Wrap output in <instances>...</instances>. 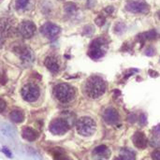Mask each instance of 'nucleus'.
Returning a JSON list of instances; mask_svg holds the SVG:
<instances>
[{
    "label": "nucleus",
    "instance_id": "obj_11",
    "mask_svg": "<svg viewBox=\"0 0 160 160\" xmlns=\"http://www.w3.org/2000/svg\"><path fill=\"white\" fill-rule=\"evenodd\" d=\"M14 52H16L20 55L21 59H22L23 62H25V63H30V62L33 61L34 56H33L32 52H31L29 49H27L26 47H24V46H17V47L14 49Z\"/></svg>",
    "mask_w": 160,
    "mask_h": 160
},
{
    "label": "nucleus",
    "instance_id": "obj_20",
    "mask_svg": "<svg viewBox=\"0 0 160 160\" xmlns=\"http://www.w3.org/2000/svg\"><path fill=\"white\" fill-rule=\"evenodd\" d=\"M30 1L31 0H16V3H15L16 8L17 9H23V8H25L29 5Z\"/></svg>",
    "mask_w": 160,
    "mask_h": 160
},
{
    "label": "nucleus",
    "instance_id": "obj_28",
    "mask_svg": "<svg viewBox=\"0 0 160 160\" xmlns=\"http://www.w3.org/2000/svg\"><path fill=\"white\" fill-rule=\"evenodd\" d=\"M145 53H146V55H149V56L154 55V54H155V49H154L153 47H149V48L146 49Z\"/></svg>",
    "mask_w": 160,
    "mask_h": 160
},
{
    "label": "nucleus",
    "instance_id": "obj_33",
    "mask_svg": "<svg viewBox=\"0 0 160 160\" xmlns=\"http://www.w3.org/2000/svg\"><path fill=\"white\" fill-rule=\"evenodd\" d=\"M158 18L160 19V11H158Z\"/></svg>",
    "mask_w": 160,
    "mask_h": 160
},
{
    "label": "nucleus",
    "instance_id": "obj_31",
    "mask_svg": "<svg viewBox=\"0 0 160 160\" xmlns=\"http://www.w3.org/2000/svg\"><path fill=\"white\" fill-rule=\"evenodd\" d=\"M113 10H114V8H113L112 6H110V7L106 8V9H105V11H106L107 13H109V14H112V13L113 12Z\"/></svg>",
    "mask_w": 160,
    "mask_h": 160
},
{
    "label": "nucleus",
    "instance_id": "obj_21",
    "mask_svg": "<svg viewBox=\"0 0 160 160\" xmlns=\"http://www.w3.org/2000/svg\"><path fill=\"white\" fill-rule=\"evenodd\" d=\"M76 9H77V6L74 3L69 2V3L66 4V6H65V10L68 13H73Z\"/></svg>",
    "mask_w": 160,
    "mask_h": 160
},
{
    "label": "nucleus",
    "instance_id": "obj_29",
    "mask_svg": "<svg viewBox=\"0 0 160 160\" xmlns=\"http://www.w3.org/2000/svg\"><path fill=\"white\" fill-rule=\"evenodd\" d=\"M152 158L154 160H160V151H155L152 154Z\"/></svg>",
    "mask_w": 160,
    "mask_h": 160
},
{
    "label": "nucleus",
    "instance_id": "obj_22",
    "mask_svg": "<svg viewBox=\"0 0 160 160\" xmlns=\"http://www.w3.org/2000/svg\"><path fill=\"white\" fill-rule=\"evenodd\" d=\"M53 157H54V160H72L68 157H67L64 153H60V152L53 153Z\"/></svg>",
    "mask_w": 160,
    "mask_h": 160
},
{
    "label": "nucleus",
    "instance_id": "obj_18",
    "mask_svg": "<svg viewBox=\"0 0 160 160\" xmlns=\"http://www.w3.org/2000/svg\"><path fill=\"white\" fill-rule=\"evenodd\" d=\"M119 157L123 160H135V155L133 154V152H131L128 149L123 150Z\"/></svg>",
    "mask_w": 160,
    "mask_h": 160
},
{
    "label": "nucleus",
    "instance_id": "obj_13",
    "mask_svg": "<svg viewBox=\"0 0 160 160\" xmlns=\"http://www.w3.org/2000/svg\"><path fill=\"white\" fill-rule=\"evenodd\" d=\"M11 30H12V27L8 19L0 20V38L1 39H5L7 37H8Z\"/></svg>",
    "mask_w": 160,
    "mask_h": 160
},
{
    "label": "nucleus",
    "instance_id": "obj_16",
    "mask_svg": "<svg viewBox=\"0 0 160 160\" xmlns=\"http://www.w3.org/2000/svg\"><path fill=\"white\" fill-rule=\"evenodd\" d=\"M9 118L12 122L20 124L24 120V113L20 109H15L9 113Z\"/></svg>",
    "mask_w": 160,
    "mask_h": 160
},
{
    "label": "nucleus",
    "instance_id": "obj_6",
    "mask_svg": "<svg viewBox=\"0 0 160 160\" xmlns=\"http://www.w3.org/2000/svg\"><path fill=\"white\" fill-rule=\"evenodd\" d=\"M126 9L133 13H146L149 11V6L143 0H129L126 5Z\"/></svg>",
    "mask_w": 160,
    "mask_h": 160
},
{
    "label": "nucleus",
    "instance_id": "obj_25",
    "mask_svg": "<svg viewBox=\"0 0 160 160\" xmlns=\"http://www.w3.org/2000/svg\"><path fill=\"white\" fill-rule=\"evenodd\" d=\"M6 82H7V75H6V73L3 71V72L0 73V83L4 85Z\"/></svg>",
    "mask_w": 160,
    "mask_h": 160
},
{
    "label": "nucleus",
    "instance_id": "obj_27",
    "mask_svg": "<svg viewBox=\"0 0 160 160\" xmlns=\"http://www.w3.org/2000/svg\"><path fill=\"white\" fill-rule=\"evenodd\" d=\"M6 107H7V103H6V101H5L4 99L0 98V113H1V112H3L5 111Z\"/></svg>",
    "mask_w": 160,
    "mask_h": 160
},
{
    "label": "nucleus",
    "instance_id": "obj_30",
    "mask_svg": "<svg viewBox=\"0 0 160 160\" xmlns=\"http://www.w3.org/2000/svg\"><path fill=\"white\" fill-rule=\"evenodd\" d=\"M1 151L7 156V157H8V158H12V154H11V152L8 150V149H7V148H3V149H1Z\"/></svg>",
    "mask_w": 160,
    "mask_h": 160
},
{
    "label": "nucleus",
    "instance_id": "obj_34",
    "mask_svg": "<svg viewBox=\"0 0 160 160\" xmlns=\"http://www.w3.org/2000/svg\"><path fill=\"white\" fill-rule=\"evenodd\" d=\"M0 150H1V149H0Z\"/></svg>",
    "mask_w": 160,
    "mask_h": 160
},
{
    "label": "nucleus",
    "instance_id": "obj_24",
    "mask_svg": "<svg viewBox=\"0 0 160 160\" xmlns=\"http://www.w3.org/2000/svg\"><path fill=\"white\" fill-rule=\"evenodd\" d=\"M105 21H106L105 17L102 16V15H99V16L96 19V23H97L98 26H102V25L105 23Z\"/></svg>",
    "mask_w": 160,
    "mask_h": 160
},
{
    "label": "nucleus",
    "instance_id": "obj_7",
    "mask_svg": "<svg viewBox=\"0 0 160 160\" xmlns=\"http://www.w3.org/2000/svg\"><path fill=\"white\" fill-rule=\"evenodd\" d=\"M105 41L103 38H97L95 39L91 45H90V48H89V56L94 58V59H98L100 57H102L105 53V52L101 49V47L104 45Z\"/></svg>",
    "mask_w": 160,
    "mask_h": 160
},
{
    "label": "nucleus",
    "instance_id": "obj_8",
    "mask_svg": "<svg viewBox=\"0 0 160 160\" xmlns=\"http://www.w3.org/2000/svg\"><path fill=\"white\" fill-rule=\"evenodd\" d=\"M18 31H19V34L22 38H29L34 36L36 32V25L30 21H24L20 24Z\"/></svg>",
    "mask_w": 160,
    "mask_h": 160
},
{
    "label": "nucleus",
    "instance_id": "obj_32",
    "mask_svg": "<svg viewBox=\"0 0 160 160\" xmlns=\"http://www.w3.org/2000/svg\"><path fill=\"white\" fill-rule=\"evenodd\" d=\"M114 160H123V159H122V158H121L119 157V158H115V159H114Z\"/></svg>",
    "mask_w": 160,
    "mask_h": 160
},
{
    "label": "nucleus",
    "instance_id": "obj_5",
    "mask_svg": "<svg viewBox=\"0 0 160 160\" xmlns=\"http://www.w3.org/2000/svg\"><path fill=\"white\" fill-rule=\"evenodd\" d=\"M69 124L63 118H55L50 124V131L54 135H64L69 130Z\"/></svg>",
    "mask_w": 160,
    "mask_h": 160
},
{
    "label": "nucleus",
    "instance_id": "obj_14",
    "mask_svg": "<svg viewBox=\"0 0 160 160\" xmlns=\"http://www.w3.org/2000/svg\"><path fill=\"white\" fill-rule=\"evenodd\" d=\"M22 137L28 142H34L38 139V131H36L32 128L24 127L22 129Z\"/></svg>",
    "mask_w": 160,
    "mask_h": 160
},
{
    "label": "nucleus",
    "instance_id": "obj_2",
    "mask_svg": "<svg viewBox=\"0 0 160 160\" xmlns=\"http://www.w3.org/2000/svg\"><path fill=\"white\" fill-rule=\"evenodd\" d=\"M54 96L56 99L61 103H68L72 101L75 98L76 90L69 84L67 83H60L54 87Z\"/></svg>",
    "mask_w": 160,
    "mask_h": 160
},
{
    "label": "nucleus",
    "instance_id": "obj_26",
    "mask_svg": "<svg viewBox=\"0 0 160 160\" xmlns=\"http://www.w3.org/2000/svg\"><path fill=\"white\" fill-rule=\"evenodd\" d=\"M83 32H84V34H86V35H91V34L94 32V29H93V27H92L91 25H88V26H85V27H84Z\"/></svg>",
    "mask_w": 160,
    "mask_h": 160
},
{
    "label": "nucleus",
    "instance_id": "obj_15",
    "mask_svg": "<svg viewBox=\"0 0 160 160\" xmlns=\"http://www.w3.org/2000/svg\"><path fill=\"white\" fill-rule=\"evenodd\" d=\"M133 143L141 149H143L147 145V139L142 132H136L133 136Z\"/></svg>",
    "mask_w": 160,
    "mask_h": 160
},
{
    "label": "nucleus",
    "instance_id": "obj_9",
    "mask_svg": "<svg viewBox=\"0 0 160 160\" xmlns=\"http://www.w3.org/2000/svg\"><path fill=\"white\" fill-rule=\"evenodd\" d=\"M40 32L48 38L52 39L54 38H56L58 36V34L60 33V27L57 26L54 23L52 22H47L44 25L41 26L40 28Z\"/></svg>",
    "mask_w": 160,
    "mask_h": 160
},
{
    "label": "nucleus",
    "instance_id": "obj_19",
    "mask_svg": "<svg viewBox=\"0 0 160 160\" xmlns=\"http://www.w3.org/2000/svg\"><path fill=\"white\" fill-rule=\"evenodd\" d=\"M142 37H143L144 39H154V38H157L158 33H157V31L155 29H152V30H149V31L142 34Z\"/></svg>",
    "mask_w": 160,
    "mask_h": 160
},
{
    "label": "nucleus",
    "instance_id": "obj_17",
    "mask_svg": "<svg viewBox=\"0 0 160 160\" xmlns=\"http://www.w3.org/2000/svg\"><path fill=\"white\" fill-rule=\"evenodd\" d=\"M95 156H98L101 158H108L111 155V151L110 149L105 146V145H100L95 148V150L93 151Z\"/></svg>",
    "mask_w": 160,
    "mask_h": 160
},
{
    "label": "nucleus",
    "instance_id": "obj_10",
    "mask_svg": "<svg viewBox=\"0 0 160 160\" xmlns=\"http://www.w3.org/2000/svg\"><path fill=\"white\" fill-rule=\"evenodd\" d=\"M103 119L104 121L109 124V125H113V124H117L120 120L119 114L118 112L112 109V108H108L104 113H103Z\"/></svg>",
    "mask_w": 160,
    "mask_h": 160
},
{
    "label": "nucleus",
    "instance_id": "obj_4",
    "mask_svg": "<svg viewBox=\"0 0 160 160\" xmlns=\"http://www.w3.org/2000/svg\"><path fill=\"white\" fill-rule=\"evenodd\" d=\"M40 95V90L37 84L27 83L22 89V97L24 100L28 102H34L38 99Z\"/></svg>",
    "mask_w": 160,
    "mask_h": 160
},
{
    "label": "nucleus",
    "instance_id": "obj_23",
    "mask_svg": "<svg viewBox=\"0 0 160 160\" xmlns=\"http://www.w3.org/2000/svg\"><path fill=\"white\" fill-rule=\"evenodd\" d=\"M125 28H126V26H125V24L124 23H122V22H118L116 25H115V27H114V29H115V32L116 33H122L123 31H125Z\"/></svg>",
    "mask_w": 160,
    "mask_h": 160
},
{
    "label": "nucleus",
    "instance_id": "obj_3",
    "mask_svg": "<svg viewBox=\"0 0 160 160\" xmlns=\"http://www.w3.org/2000/svg\"><path fill=\"white\" fill-rule=\"evenodd\" d=\"M96 123L90 117H82L76 124V130L82 136H91L96 131Z\"/></svg>",
    "mask_w": 160,
    "mask_h": 160
},
{
    "label": "nucleus",
    "instance_id": "obj_12",
    "mask_svg": "<svg viewBox=\"0 0 160 160\" xmlns=\"http://www.w3.org/2000/svg\"><path fill=\"white\" fill-rule=\"evenodd\" d=\"M44 64H45L46 68L52 73H58L60 70V64H59L57 58H55L54 56H48L45 59Z\"/></svg>",
    "mask_w": 160,
    "mask_h": 160
},
{
    "label": "nucleus",
    "instance_id": "obj_1",
    "mask_svg": "<svg viewBox=\"0 0 160 160\" xmlns=\"http://www.w3.org/2000/svg\"><path fill=\"white\" fill-rule=\"evenodd\" d=\"M106 90L105 81L98 76L90 77L84 85L85 94L91 98H98L104 94Z\"/></svg>",
    "mask_w": 160,
    "mask_h": 160
}]
</instances>
